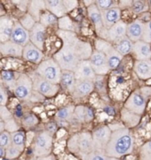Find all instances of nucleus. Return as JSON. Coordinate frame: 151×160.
I'll return each instance as SVG.
<instances>
[{
  "instance_id": "c756f323",
  "label": "nucleus",
  "mask_w": 151,
  "mask_h": 160,
  "mask_svg": "<svg viewBox=\"0 0 151 160\" xmlns=\"http://www.w3.org/2000/svg\"><path fill=\"white\" fill-rule=\"evenodd\" d=\"M11 145L19 149L21 152H23L26 146V137L24 132L19 130L11 133Z\"/></svg>"
},
{
  "instance_id": "0e129e2a",
  "label": "nucleus",
  "mask_w": 151,
  "mask_h": 160,
  "mask_svg": "<svg viewBox=\"0 0 151 160\" xmlns=\"http://www.w3.org/2000/svg\"><path fill=\"white\" fill-rule=\"evenodd\" d=\"M148 4H149V8L150 9V11H151V0L148 1Z\"/></svg>"
},
{
  "instance_id": "1a4fd4ad",
  "label": "nucleus",
  "mask_w": 151,
  "mask_h": 160,
  "mask_svg": "<svg viewBox=\"0 0 151 160\" xmlns=\"http://www.w3.org/2000/svg\"><path fill=\"white\" fill-rule=\"evenodd\" d=\"M111 135V129L107 126L98 127L92 132L93 142V150L103 151L110 141Z\"/></svg>"
},
{
  "instance_id": "dca6fc26",
  "label": "nucleus",
  "mask_w": 151,
  "mask_h": 160,
  "mask_svg": "<svg viewBox=\"0 0 151 160\" xmlns=\"http://www.w3.org/2000/svg\"><path fill=\"white\" fill-rule=\"evenodd\" d=\"M100 13L104 29H110L116 22H118L121 18V9H119L118 6H115L106 11L100 12Z\"/></svg>"
},
{
  "instance_id": "6e6552de",
  "label": "nucleus",
  "mask_w": 151,
  "mask_h": 160,
  "mask_svg": "<svg viewBox=\"0 0 151 160\" xmlns=\"http://www.w3.org/2000/svg\"><path fill=\"white\" fill-rule=\"evenodd\" d=\"M126 28L127 24L123 21H119L110 29H103L100 31L99 36L101 39L108 41L109 43H115L123 37L126 36Z\"/></svg>"
},
{
  "instance_id": "7c9ffc66",
  "label": "nucleus",
  "mask_w": 151,
  "mask_h": 160,
  "mask_svg": "<svg viewBox=\"0 0 151 160\" xmlns=\"http://www.w3.org/2000/svg\"><path fill=\"white\" fill-rule=\"evenodd\" d=\"M74 109H75V106L71 105V104L58 109V111L55 113V119H56V121L61 120V121L70 122V120L73 118Z\"/></svg>"
},
{
  "instance_id": "4be33fe9",
  "label": "nucleus",
  "mask_w": 151,
  "mask_h": 160,
  "mask_svg": "<svg viewBox=\"0 0 151 160\" xmlns=\"http://www.w3.org/2000/svg\"><path fill=\"white\" fill-rule=\"evenodd\" d=\"M46 11L59 19L67 15V10L63 4V0H45Z\"/></svg>"
},
{
  "instance_id": "f704fd0d",
  "label": "nucleus",
  "mask_w": 151,
  "mask_h": 160,
  "mask_svg": "<svg viewBox=\"0 0 151 160\" xmlns=\"http://www.w3.org/2000/svg\"><path fill=\"white\" fill-rule=\"evenodd\" d=\"M18 22H20V24L23 27L24 29H26V30H28L29 32V30L32 29L35 26L36 23H37L35 22V20L31 17L28 12H25L23 16L21 18L20 21H18Z\"/></svg>"
},
{
  "instance_id": "f03ea898",
  "label": "nucleus",
  "mask_w": 151,
  "mask_h": 160,
  "mask_svg": "<svg viewBox=\"0 0 151 160\" xmlns=\"http://www.w3.org/2000/svg\"><path fill=\"white\" fill-rule=\"evenodd\" d=\"M134 138L130 130L121 126L111 131L110 138L104 152L108 158L118 159L125 155L131 154L134 150Z\"/></svg>"
},
{
  "instance_id": "a211bd4d",
  "label": "nucleus",
  "mask_w": 151,
  "mask_h": 160,
  "mask_svg": "<svg viewBox=\"0 0 151 160\" xmlns=\"http://www.w3.org/2000/svg\"><path fill=\"white\" fill-rule=\"evenodd\" d=\"M22 58L30 62L39 64L43 61L44 53L37 47H36L33 44L29 42L26 46H23Z\"/></svg>"
},
{
  "instance_id": "c85d7f7f",
  "label": "nucleus",
  "mask_w": 151,
  "mask_h": 160,
  "mask_svg": "<svg viewBox=\"0 0 151 160\" xmlns=\"http://www.w3.org/2000/svg\"><path fill=\"white\" fill-rule=\"evenodd\" d=\"M114 48L122 56L128 54L129 52H132V46H133V42L128 38L126 36L123 37L122 38L118 39L116 42L114 43Z\"/></svg>"
},
{
  "instance_id": "9b49d317",
  "label": "nucleus",
  "mask_w": 151,
  "mask_h": 160,
  "mask_svg": "<svg viewBox=\"0 0 151 160\" xmlns=\"http://www.w3.org/2000/svg\"><path fill=\"white\" fill-rule=\"evenodd\" d=\"M145 108L146 99L144 95L139 91L133 92L129 96L126 102L124 103V109L139 116L144 112Z\"/></svg>"
},
{
  "instance_id": "bf43d9fd",
  "label": "nucleus",
  "mask_w": 151,
  "mask_h": 160,
  "mask_svg": "<svg viewBox=\"0 0 151 160\" xmlns=\"http://www.w3.org/2000/svg\"><path fill=\"white\" fill-rule=\"evenodd\" d=\"M83 3L85 5L86 7H89L93 4H95V0H85V1H83Z\"/></svg>"
},
{
  "instance_id": "5fc2aeb1",
  "label": "nucleus",
  "mask_w": 151,
  "mask_h": 160,
  "mask_svg": "<svg viewBox=\"0 0 151 160\" xmlns=\"http://www.w3.org/2000/svg\"><path fill=\"white\" fill-rule=\"evenodd\" d=\"M132 4H133V1H129V0H123V1H119L118 2V5H119V9L120 8H124V7H129V6H132Z\"/></svg>"
},
{
  "instance_id": "e2e57ef3",
  "label": "nucleus",
  "mask_w": 151,
  "mask_h": 160,
  "mask_svg": "<svg viewBox=\"0 0 151 160\" xmlns=\"http://www.w3.org/2000/svg\"><path fill=\"white\" fill-rule=\"evenodd\" d=\"M4 15H5V11H4L3 7L0 6V17L1 16H4Z\"/></svg>"
},
{
  "instance_id": "bb28decb",
  "label": "nucleus",
  "mask_w": 151,
  "mask_h": 160,
  "mask_svg": "<svg viewBox=\"0 0 151 160\" xmlns=\"http://www.w3.org/2000/svg\"><path fill=\"white\" fill-rule=\"evenodd\" d=\"M104 54L107 59V63H108L110 70L117 68L123 59L122 55L116 51L113 46H111L107 51L105 52Z\"/></svg>"
},
{
  "instance_id": "f3484780",
  "label": "nucleus",
  "mask_w": 151,
  "mask_h": 160,
  "mask_svg": "<svg viewBox=\"0 0 151 160\" xmlns=\"http://www.w3.org/2000/svg\"><path fill=\"white\" fill-rule=\"evenodd\" d=\"M23 47L12 42L11 40L5 43H0V55L4 57H22Z\"/></svg>"
},
{
  "instance_id": "423d86ee",
  "label": "nucleus",
  "mask_w": 151,
  "mask_h": 160,
  "mask_svg": "<svg viewBox=\"0 0 151 160\" xmlns=\"http://www.w3.org/2000/svg\"><path fill=\"white\" fill-rule=\"evenodd\" d=\"M52 135L46 130L38 132L35 135L32 146L34 157L42 158L52 154Z\"/></svg>"
},
{
  "instance_id": "f257e3e1",
  "label": "nucleus",
  "mask_w": 151,
  "mask_h": 160,
  "mask_svg": "<svg viewBox=\"0 0 151 160\" xmlns=\"http://www.w3.org/2000/svg\"><path fill=\"white\" fill-rule=\"evenodd\" d=\"M57 35L62 41V46L53 55V60L61 70L74 72L81 61L89 60L93 47L89 42L80 39L74 32L58 29Z\"/></svg>"
},
{
  "instance_id": "ea45409f",
  "label": "nucleus",
  "mask_w": 151,
  "mask_h": 160,
  "mask_svg": "<svg viewBox=\"0 0 151 160\" xmlns=\"http://www.w3.org/2000/svg\"><path fill=\"white\" fill-rule=\"evenodd\" d=\"M115 1L112 0H96L95 6L98 7L100 11H106L108 9H110L112 7H115Z\"/></svg>"
},
{
  "instance_id": "2f4dec72",
  "label": "nucleus",
  "mask_w": 151,
  "mask_h": 160,
  "mask_svg": "<svg viewBox=\"0 0 151 160\" xmlns=\"http://www.w3.org/2000/svg\"><path fill=\"white\" fill-rule=\"evenodd\" d=\"M121 118H122L123 121L125 123V125L129 126V127H133V126H136L139 122V119H140L139 115L133 113V112L129 111L124 108L121 111Z\"/></svg>"
},
{
  "instance_id": "e433bc0d",
  "label": "nucleus",
  "mask_w": 151,
  "mask_h": 160,
  "mask_svg": "<svg viewBox=\"0 0 151 160\" xmlns=\"http://www.w3.org/2000/svg\"><path fill=\"white\" fill-rule=\"evenodd\" d=\"M22 126L24 128L29 129V128H32L38 124V118L33 114L27 115L26 117L23 118V119L22 121Z\"/></svg>"
},
{
  "instance_id": "412c9836",
  "label": "nucleus",
  "mask_w": 151,
  "mask_h": 160,
  "mask_svg": "<svg viewBox=\"0 0 151 160\" xmlns=\"http://www.w3.org/2000/svg\"><path fill=\"white\" fill-rule=\"evenodd\" d=\"M14 21L10 16L4 15L0 17V43L10 40Z\"/></svg>"
},
{
  "instance_id": "8fccbe9b",
  "label": "nucleus",
  "mask_w": 151,
  "mask_h": 160,
  "mask_svg": "<svg viewBox=\"0 0 151 160\" xmlns=\"http://www.w3.org/2000/svg\"><path fill=\"white\" fill-rule=\"evenodd\" d=\"M29 2V0H15V1H12V4L16 5L18 8H19L21 11L23 12H27Z\"/></svg>"
},
{
  "instance_id": "49530a36",
  "label": "nucleus",
  "mask_w": 151,
  "mask_h": 160,
  "mask_svg": "<svg viewBox=\"0 0 151 160\" xmlns=\"http://www.w3.org/2000/svg\"><path fill=\"white\" fill-rule=\"evenodd\" d=\"M142 41L150 44L151 42V20L144 26V31L142 36Z\"/></svg>"
},
{
  "instance_id": "b1692460",
  "label": "nucleus",
  "mask_w": 151,
  "mask_h": 160,
  "mask_svg": "<svg viewBox=\"0 0 151 160\" xmlns=\"http://www.w3.org/2000/svg\"><path fill=\"white\" fill-rule=\"evenodd\" d=\"M76 84V78L74 72L69 70H61V80H60V86H61L64 90L70 92V94L73 93L74 87Z\"/></svg>"
},
{
  "instance_id": "4468645a",
  "label": "nucleus",
  "mask_w": 151,
  "mask_h": 160,
  "mask_svg": "<svg viewBox=\"0 0 151 160\" xmlns=\"http://www.w3.org/2000/svg\"><path fill=\"white\" fill-rule=\"evenodd\" d=\"M10 40L23 47L29 42V32L24 29L18 21L14 22Z\"/></svg>"
},
{
  "instance_id": "052dcab7",
  "label": "nucleus",
  "mask_w": 151,
  "mask_h": 160,
  "mask_svg": "<svg viewBox=\"0 0 151 160\" xmlns=\"http://www.w3.org/2000/svg\"><path fill=\"white\" fill-rule=\"evenodd\" d=\"M5 155H6V149L0 147V158H5Z\"/></svg>"
},
{
  "instance_id": "0eeeda50",
  "label": "nucleus",
  "mask_w": 151,
  "mask_h": 160,
  "mask_svg": "<svg viewBox=\"0 0 151 160\" xmlns=\"http://www.w3.org/2000/svg\"><path fill=\"white\" fill-rule=\"evenodd\" d=\"M29 77L32 80L34 91L37 92V93H39L43 97H53L60 91V88H61L60 85L52 84L51 82L44 79L43 78H41L37 74H36L35 72L29 74Z\"/></svg>"
},
{
  "instance_id": "603ef678",
  "label": "nucleus",
  "mask_w": 151,
  "mask_h": 160,
  "mask_svg": "<svg viewBox=\"0 0 151 160\" xmlns=\"http://www.w3.org/2000/svg\"><path fill=\"white\" fill-rule=\"evenodd\" d=\"M94 118L93 110L90 107L85 106V122H91Z\"/></svg>"
},
{
  "instance_id": "37998d69",
  "label": "nucleus",
  "mask_w": 151,
  "mask_h": 160,
  "mask_svg": "<svg viewBox=\"0 0 151 160\" xmlns=\"http://www.w3.org/2000/svg\"><path fill=\"white\" fill-rule=\"evenodd\" d=\"M22 152H21L19 149H17L16 148L12 147V145L10 147H8L7 149H6V155H5V158L6 159L8 160H12V159H16L18 158L21 154Z\"/></svg>"
},
{
  "instance_id": "2eb2a0df",
  "label": "nucleus",
  "mask_w": 151,
  "mask_h": 160,
  "mask_svg": "<svg viewBox=\"0 0 151 160\" xmlns=\"http://www.w3.org/2000/svg\"><path fill=\"white\" fill-rule=\"evenodd\" d=\"M132 52L137 61L151 60V46L150 44L146 43L142 40L133 43Z\"/></svg>"
},
{
  "instance_id": "ddd939ff",
  "label": "nucleus",
  "mask_w": 151,
  "mask_h": 160,
  "mask_svg": "<svg viewBox=\"0 0 151 160\" xmlns=\"http://www.w3.org/2000/svg\"><path fill=\"white\" fill-rule=\"evenodd\" d=\"M74 74L76 80H89L93 82L96 78V75L93 72L89 60L81 61L78 63L76 69L74 71Z\"/></svg>"
},
{
  "instance_id": "6e6d98bb",
  "label": "nucleus",
  "mask_w": 151,
  "mask_h": 160,
  "mask_svg": "<svg viewBox=\"0 0 151 160\" xmlns=\"http://www.w3.org/2000/svg\"><path fill=\"white\" fill-rule=\"evenodd\" d=\"M103 111H104L106 114L110 115V116L115 115V110L110 106H105V107H103Z\"/></svg>"
},
{
  "instance_id": "4c0bfd02",
  "label": "nucleus",
  "mask_w": 151,
  "mask_h": 160,
  "mask_svg": "<svg viewBox=\"0 0 151 160\" xmlns=\"http://www.w3.org/2000/svg\"><path fill=\"white\" fill-rule=\"evenodd\" d=\"M83 160H109L110 158H108L105 152L103 151H98V150H93L90 152L89 154L85 156Z\"/></svg>"
},
{
  "instance_id": "a18cd8bd",
  "label": "nucleus",
  "mask_w": 151,
  "mask_h": 160,
  "mask_svg": "<svg viewBox=\"0 0 151 160\" xmlns=\"http://www.w3.org/2000/svg\"><path fill=\"white\" fill-rule=\"evenodd\" d=\"M93 84H94V87L97 88L99 92H106L104 76H96L95 79L93 81Z\"/></svg>"
},
{
  "instance_id": "c9c22d12",
  "label": "nucleus",
  "mask_w": 151,
  "mask_h": 160,
  "mask_svg": "<svg viewBox=\"0 0 151 160\" xmlns=\"http://www.w3.org/2000/svg\"><path fill=\"white\" fill-rule=\"evenodd\" d=\"M131 7L135 13H141L149 10V4H148V1L134 0Z\"/></svg>"
},
{
  "instance_id": "cd10ccee",
  "label": "nucleus",
  "mask_w": 151,
  "mask_h": 160,
  "mask_svg": "<svg viewBox=\"0 0 151 160\" xmlns=\"http://www.w3.org/2000/svg\"><path fill=\"white\" fill-rule=\"evenodd\" d=\"M57 26H58V29H60V30L74 32V33H77L78 28H79L78 25L68 15L59 18Z\"/></svg>"
},
{
  "instance_id": "338daca9",
  "label": "nucleus",
  "mask_w": 151,
  "mask_h": 160,
  "mask_svg": "<svg viewBox=\"0 0 151 160\" xmlns=\"http://www.w3.org/2000/svg\"><path fill=\"white\" fill-rule=\"evenodd\" d=\"M109 160H117V159H116V158H110Z\"/></svg>"
},
{
  "instance_id": "a19ab883",
  "label": "nucleus",
  "mask_w": 151,
  "mask_h": 160,
  "mask_svg": "<svg viewBox=\"0 0 151 160\" xmlns=\"http://www.w3.org/2000/svg\"><path fill=\"white\" fill-rule=\"evenodd\" d=\"M11 146V133L4 131L0 133V147L6 149Z\"/></svg>"
},
{
  "instance_id": "a878e982",
  "label": "nucleus",
  "mask_w": 151,
  "mask_h": 160,
  "mask_svg": "<svg viewBox=\"0 0 151 160\" xmlns=\"http://www.w3.org/2000/svg\"><path fill=\"white\" fill-rule=\"evenodd\" d=\"M87 15L90 21L92 22L97 33H99L101 29H103V24H102V20H101V13L100 11L98 9V7L93 4L91 6L87 7Z\"/></svg>"
},
{
  "instance_id": "69168bd1",
  "label": "nucleus",
  "mask_w": 151,
  "mask_h": 160,
  "mask_svg": "<svg viewBox=\"0 0 151 160\" xmlns=\"http://www.w3.org/2000/svg\"><path fill=\"white\" fill-rule=\"evenodd\" d=\"M37 159V158H35V157H34V156H33V157H32V158H29V160H36Z\"/></svg>"
},
{
  "instance_id": "7ed1b4c3",
  "label": "nucleus",
  "mask_w": 151,
  "mask_h": 160,
  "mask_svg": "<svg viewBox=\"0 0 151 160\" xmlns=\"http://www.w3.org/2000/svg\"><path fill=\"white\" fill-rule=\"evenodd\" d=\"M68 149L70 152L80 156L82 158L93 151L92 133L89 132H81L72 135L68 142Z\"/></svg>"
},
{
  "instance_id": "680f3d73",
  "label": "nucleus",
  "mask_w": 151,
  "mask_h": 160,
  "mask_svg": "<svg viewBox=\"0 0 151 160\" xmlns=\"http://www.w3.org/2000/svg\"><path fill=\"white\" fill-rule=\"evenodd\" d=\"M4 131H5V125H4V121L0 118V133Z\"/></svg>"
},
{
  "instance_id": "09e8293b",
  "label": "nucleus",
  "mask_w": 151,
  "mask_h": 160,
  "mask_svg": "<svg viewBox=\"0 0 151 160\" xmlns=\"http://www.w3.org/2000/svg\"><path fill=\"white\" fill-rule=\"evenodd\" d=\"M12 117V113L10 112V110L6 108V106H0V118L3 121L9 119Z\"/></svg>"
},
{
  "instance_id": "3c124183",
  "label": "nucleus",
  "mask_w": 151,
  "mask_h": 160,
  "mask_svg": "<svg viewBox=\"0 0 151 160\" xmlns=\"http://www.w3.org/2000/svg\"><path fill=\"white\" fill-rule=\"evenodd\" d=\"M7 101H8L7 93L3 86L0 85V106H6Z\"/></svg>"
},
{
  "instance_id": "39448f33",
  "label": "nucleus",
  "mask_w": 151,
  "mask_h": 160,
  "mask_svg": "<svg viewBox=\"0 0 151 160\" xmlns=\"http://www.w3.org/2000/svg\"><path fill=\"white\" fill-rule=\"evenodd\" d=\"M36 74L43 78L44 79L51 82L52 84L59 85L61 80V69L53 58L42 61L35 71Z\"/></svg>"
},
{
  "instance_id": "864d4df0",
  "label": "nucleus",
  "mask_w": 151,
  "mask_h": 160,
  "mask_svg": "<svg viewBox=\"0 0 151 160\" xmlns=\"http://www.w3.org/2000/svg\"><path fill=\"white\" fill-rule=\"evenodd\" d=\"M46 131L47 132H49L51 135H53V133H55L57 131V125H55L54 123H48L46 126Z\"/></svg>"
},
{
  "instance_id": "72a5a7b5",
  "label": "nucleus",
  "mask_w": 151,
  "mask_h": 160,
  "mask_svg": "<svg viewBox=\"0 0 151 160\" xmlns=\"http://www.w3.org/2000/svg\"><path fill=\"white\" fill-rule=\"evenodd\" d=\"M1 77H2V80L3 82L6 84V86H9L10 89L12 90V87L14 86V83H15V80H16V78H15V75L14 73L11 71V70H3L1 72Z\"/></svg>"
},
{
  "instance_id": "5701e85b",
  "label": "nucleus",
  "mask_w": 151,
  "mask_h": 160,
  "mask_svg": "<svg viewBox=\"0 0 151 160\" xmlns=\"http://www.w3.org/2000/svg\"><path fill=\"white\" fill-rule=\"evenodd\" d=\"M45 11H46L45 0H29L27 12L35 20L36 22H39L41 14Z\"/></svg>"
},
{
  "instance_id": "473e14b6",
  "label": "nucleus",
  "mask_w": 151,
  "mask_h": 160,
  "mask_svg": "<svg viewBox=\"0 0 151 160\" xmlns=\"http://www.w3.org/2000/svg\"><path fill=\"white\" fill-rule=\"evenodd\" d=\"M42 26H44L45 28L46 27H50V26H53L58 22V19L55 17L54 15H52L51 12L48 11H45L42 14H41L39 22Z\"/></svg>"
},
{
  "instance_id": "aec40b11",
  "label": "nucleus",
  "mask_w": 151,
  "mask_h": 160,
  "mask_svg": "<svg viewBox=\"0 0 151 160\" xmlns=\"http://www.w3.org/2000/svg\"><path fill=\"white\" fill-rule=\"evenodd\" d=\"M94 89L93 81L89 80H76L75 87L72 95L75 98H83L89 95Z\"/></svg>"
},
{
  "instance_id": "13d9d810",
  "label": "nucleus",
  "mask_w": 151,
  "mask_h": 160,
  "mask_svg": "<svg viewBox=\"0 0 151 160\" xmlns=\"http://www.w3.org/2000/svg\"><path fill=\"white\" fill-rule=\"evenodd\" d=\"M70 126V123L68 121H61L59 120L57 121V126H60V127H64V126Z\"/></svg>"
},
{
  "instance_id": "6ab92c4d",
  "label": "nucleus",
  "mask_w": 151,
  "mask_h": 160,
  "mask_svg": "<svg viewBox=\"0 0 151 160\" xmlns=\"http://www.w3.org/2000/svg\"><path fill=\"white\" fill-rule=\"evenodd\" d=\"M145 24L139 20H136L127 25L126 37L132 42H137L142 39Z\"/></svg>"
},
{
  "instance_id": "20e7f679",
  "label": "nucleus",
  "mask_w": 151,
  "mask_h": 160,
  "mask_svg": "<svg viewBox=\"0 0 151 160\" xmlns=\"http://www.w3.org/2000/svg\"><path fill=\"white\" fill-rule=\"evenodd\" d=\"M12 92L14 95L20 101L22 102H29V101L36 102L37 101L36 96L40 95L39 93L34 91L32 80L30 78L29 75L25 73L20 74L16 78L14 86L12 87Z\"/></svg>"
},
{
  "instance_id": "79ce46f5",
  "label": "nucleus",
  "mask_w": 151,
  "mask_h": 160,
  "mask_svg": "<svg viewBox=\"0 0 151 160\" xmlns=\"http://www.w3.org/2000/svg\"><path fill=\"white\" fill-rule=\"evenodd\" d=\"M140 160H151V141L145 143L141 147Z\"/></svg>"
},
{
  "instance_id": "9d476101",
  "label": "nucleus",
  "mask_w": 151,
  "mask_h": 160,
  "mask_svg": "<svg viewBox=\"0 0 151 160\" xmlns=\"http://www.w3.org/2000/svg\"><path fill=\"white\" fill-rule=\"evenodd\" d=\"M89 62L96 76H105L110 71L106 56L101 52L97 51L95 49L93 50V52L89 58Z\"/></svg>"
},
{
  "instance_id": "de8ad7c7",
  "label": "nucleus",
  "mask_w": 151,
  "mask_h": 160,
  "mask_svg": "<svg viewBox=\"0 0 151 160\" xmlns=\"http://www.w3.org/2000/svg\"><path fill=\"white\" fill-rule=\"evenodd\" d=\"M63 4L67 12L73 11L78 6V1L76 0H63Z\"/></svg>"
},
{
  "instance_id": "4d7b16f0",
  "label": "nucleus",
  "mask_w": 151,
  "mask_h": 160,
  "mask_svg": "<svg viewBox=\"0 0 151 160\" xmlns=\"http://www.w3.org/2000/svg\"><path fill=\"white\" fill-rule=\"evenodd\" d=\"M36 160H56V158L52 154L46 156V157H42V158H37Z\"/></svg>"
},
{
  "instance_id": "f8f14e48",
  "label": "nucleus",
  "mask_w": 151,
  "mask_h": 160,
  "mask_svg": "<svg viewBox=\"0 0 151 160\" xmlns=\"http://www.w3.org/2000/svg\"><path fill=\"white\" fill-rule=\"evenodd\" d=\"M45 40L46 28L39 22H37L35 26L29 30V42L42 51L45 46Z\"/></svg>"
},
{
  "instance_id": "393cba45",
  "label": "nucleus",
  "mask_w": 151,
  "mask_h": 160,
  "mask_svg": "<svg viewBox=\"0 0 151 160\" xmlns=\"http://www.w3.org/2000/svg\"><path fill=\"white\" fill-rule=\"evenodd\" d=\"M134 71L140 79L151 78V60L137 61L134 64Z\"/></svg>"
},
{
  "instance_id": "58836bf2",
  "label": "nucleus",
  "mask_w": 151,
  "mask_h": 160,
  "mask_svg": "<svg viewBox=\"0 0 151 160\" xmlns=\"http://www.w3.org/2000/svg\"><path fill=\"white\" fill-rule=\"evenodd\" d=\"M4 125H5V131L8 132L10 133L20 130V126L18 125V123L13 118L4 121Z\"/></svg>"
},
{
  "instance_id": "c03bdc74",
  "label": "nucleus",
  "mask_w": 151,
  "mask_h": 160,
  "mask_svg": "<svg viewBox=\"0 0 151 160\" xmlns=\"http://www.w3.org/2000/svg\"><path fill=\"white\" fill-rule=\"evenodd\" d=\"M74 118L80 124L85 122V106L83 105L76 106L74 109Z\"/></svg>"
}]
</instances>
